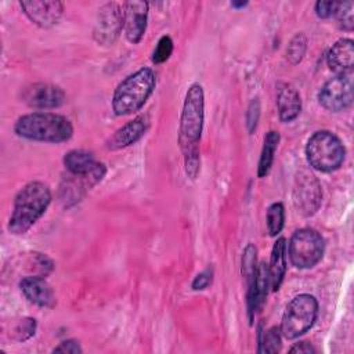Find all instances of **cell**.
I'll return each mask as SVG.
<instances>
[{
	"instance_id": "cell-20",
	"label": "cell",
	"mask_w": 354,
	"mask_h": 354,
	"mask_svg": "<svg viewBox=\"0 0 354 354\" xmlns=\"http://www.w3.org/2000/svg\"><path fill=\"white\" fill-rule=\"evenodd\" d=\"M278 144H279V133L275 130H270L264 137V142H263V148L259 159L257 176L260 178L266 177L270 173L274 163V155L277 152Z\"/></svg>"
},
{
	"instance_id": "cell-1",
	"label": "cell",
	"mask_w": 354,
	"mask_h": 354,
	"mask_svg": "<svg viewBox=\"0 0 354 354\" xmlns=\"http://www.w3.org/2000/svg\"><path fill=\"white\" fill-rule=\"evenodd\" d=\"M51 202V191L41 181H30L24 185L14 199L12 213L8 220V231L14 235L28 232L46 213Z\"/></svg>"
},
{
	"instance_id": "cell-14",
	"label": "cell",
	"mask_w": 354,
	"mask_h": 354,
	"mask_svg": "<svg viewBox=\"0 0 354 354\" xmlns=\"http://www.w3.org/2000/svg\"><path fill=\"white\" fill-rule=\"evenodd\" d=\"M149 120L147 115L136 116L133 120L127 122L124 126L118 129L106 141L108 149H122L129 145H133L137 142L148 130Z\"/></svg>"
},
{
	"instance_id": "cell-15",
	"label": "cell",
	"mask_w": 354,
	"mask_h": 354,
	"mask_svg": "<svg viewBox=\"0 0 354 354\" xmlns=\"http://www.w3.org/2000/svg\"><path fill=\"white\" fill-rule=\"evenodd\" d=\"M24 296L33 304L39 307L53 308L57 303L55 295L47 281L39 275H30L22 278L19 282Z\"/></svg>"
},
{
	"instance_id": "cell-25",
	"label": "cell",
	"mask_w": 354,
	"mask_h": 354,
	"mask_svg": "<svg viewBox=\"0 0 354 354\" xmlns=\"http://www.w3.org/2000/svg\"><path fill=\"white\" fill-rule=\"evenodd\" d=\"M281 348V330L274 326L268 332L263 333V339L259 347V353H277Z\"/></svg>"
},
{
	"instance_id": "cell-17",
	"label": "cell",
	"mask_w": 354,
	"mask_h": 354,
	"mask_svg": "<svg viewBox=\"0 0 354 354\" xmlns=\"http://www.w3.org/2000/svg\"><path fill=\"white\" fill-rule=\"evenodd\" d=\"M328 66L336 72H350L354 65V41L351 39H339L328 51Z\"/></svg>"
},
{
	"instance_id": "cell-29",
	"label": "cell",
	"mask_w": 354,
	"mask_h": 354,
	"mask_svg": "<svg viewBox=\"0 0 354 354\" xmlns=\"http://www.w3.org/2000/svg\"><path fill=\"white\" fill-rule=\"evenodd\" d=\"M36 330V321L32 318H25L19 322L15 333H17V339L18 340H26L30 336L35 335Z\"/></svg>"
},
{
	"instance_id": "cell-26",
	"label": "cell",
	"mask_w": 354,
	"mask_h": 354,
	"mask_svg": "<svg viewBox=\"0 0 354 354\" xmlns=\"http://www.w3.org/2000/svg\"><path fill=\"white\" fill-rule=\"evenodd\" d=\"M173 53V40L170 36L165 35L159 39L153 53H152V62L153 64H163L166 62Z\"/></svg>"
},
{
	"instance_id": "cell-34",
	"label": "cell",
	"mask_w": 354,
	"mask_h": 354,
	"mask_svg": "<svg viewBox=\"0 0 354 354\" xmlns=\"http://www.w3.org/2000/svg\"><path fill=\"white\" fill-rule=\"evenodd\" d=\"M245 6H248V3L246 1H232L231 3V7H235V8H241V7H245Z\"/></svg>"
},
{
	"instance_id": "cell-9",
	"label": "cell",
	"mask_w": 354,
	"mask_h": 354,
	"mask_svg": "<svg viewBox=\"0 0 354 354\" xmlns=\"http://www.w3.org/2000/svg\"><path fill=\"white\" fill-rule=\"evenodd\" d=\"M321 202L322 188L318 178L307 170L299 171L293 185V203L297 212L304 217H310L318 212Z\"/></svg>"
},
{
	"instance_id": "cell-3",
	"label": "cell",
	"mask_w": 354,
	"mask_h": 354,
	"mask_svg": "<svg viewBox=\"0 0 354 354\" xmlns=\"http://www.w3.org/2000/svg\"><path fill=\"white\" fill-rule=\"evenodd\" d=\"M156 84L155 73L151 68H140L124 77L115 88L112 109L118 116L131 115L140 111Z\"/></svg>"
},
{
	"instance_id": "cell-32",
	"label": "cell",
	"mask_w": 354,
	"mask_h": 354,
	"mask_svg": "<svg viewBox=\"0 0 354 354\" xmlns=\"http://www.w3.org/2000/svg\"><path fill=\"white\" fill-rule=\"evenodd\" d=\"M54 353H69V354H79L82 353V347L76 340H65L62 342L59 346H57L54 350Z\"/></svg>"
},
{
	"instance_id": "cell-33",
	"label": "cell",
	"mask_w": 354,
	"mask_h": 354,
	"mask_svg": "<svg viewBox=\"0 0 354 354\" xmlns=\"http://www.w3.org/2000/svg\"><path fill=\"white\" fill-rule=\"evenodd\" d=\"M289 353H303V354H310V353H315V348L307 343V342H300L296 343L293 347L289 348Z\"/></svg>"
},
{
	"instance_id": "cell-5",
	"label": "cell",
	"mask_w": 354,
	"mask_h": 354,
	"mask_svg": "<svg viewBox=\"0 0 354 354\" xmlns=\"http://www.w3.org/2000/svg\"><path fill=\"white\" fill-rule=\"evenodd\" d=\"M344 155L346 149L342 141L328 130L315 131L306 145L307 162L318 171L329 173L339 169L344 160Z\"/></svg>"
},
{
	"instance_id": "cell-22",
	"label": "cell",
	"mask_w": 354,
	"mask_h": 354,
	"mask_svg": "<svg viewBox=\"0 0 354 354\" xmlns=\"http://www.w3.org/2000/svg\"><path fill=\"white\" fill-rule=\"evenodd\" d=\"M256 253L257 250L253 243H248L242 252V275L246 279L248 288L252 286L256 275V268H257Z\"/></svg>"
},
{
	"instance_id": "cell-27",
	"label": "cell",
	"mask_w": 354,
	"mask_h": 354,
	"mask_svg": "<svg viewBox=\"0 0 354 354\" xmlns=\"http://www.w3.org/2000/svg\"><path fill=\"white\" fill-rule=\"evenodd\" d=\"M185 156V173L189 176V178H196L199 173V165H201V156H199V149L189 151L184 153Z\"/></svg>"
},
{
	"instance_id": "cell-21",
	"label": "cell",
	"mask_w": 354,
	"mask_h": 354,
	"mask_svg": "<svg viewBox=\"0 0 354 354\" xmlns=\"http://www.w3.org/2000/svg\"><path fill=\"white\" fill-rule=\"evenodd\" d=\"M267 230L271 236H277L285 224V207L281 202H275L267 209Z\"/></svg>"
},
{
	"instance_id": "cell-6",
	"label": "cell",
	"mask_w": 354,
	"mask_h": 354,
	"mask_svg": "<svg viewBox=\"0 0 354 354\" xmlns=\"http://www.w3.org/2000/svg\"><path fill=\"white\" fill-rule=\"evenodd\" d=\"M318 315V301L313 295L301 293L295 296L286 306L282 321L281 335L289 340L308 332L315 324Z\"/></svg>"
},
{
	"instance_id": "cell-31",
	"label": "cell",
	"mask_w": 354,
	"mask_h": 354,
	"mask_svg": "<svg viewBox=\"0 0 354 354\" xmlns=\"http://www.w3.org/2000/svg\"><path fill=\"white\" fill-rule=\"evenodd\" d=\"M335 7H336L335 1H317L315 14L319 18H329L335 12Z\"/></svg>"
},
{
	"instance_id": "cell-23",
	"label": "cell",
	"mask_w": 354,
	"mask_h": 354,
	"mask_svg": "<svg viewBox=\"0 0 354 354\" xmlns=\"http://www.w3.org/2000/svg\"><path fill=\"white\" fill-rule=\"evenodd\" d=\"M306 50H307V37L303 32H299L292 37V40L288 44V48H286L288 61L292 65L299 64L303 59Z\"/></svg>"
},
{
	"instance_id": "cell-19",
	"label": "cell",
	"mask_w": 354,
	"mask_h": 354,
	"mask_svg": "<svg viewBox=\"0 0 354 354\" xmlns=\"http://www.w3.org/2000/svg\"><path fill=\"white\" fill-rule=\"evenodd\" d=\"M97 163L94 155L83 149L69 151L64 156V165L71 174H86L91 171Z\"/></svg>"
},
{
	"instance_id": "cell-24",
	"label": "cell",
	"mask_w": 354,
	"mask_h": 354,
	"mask_svg": "<svg viewBox=\"0 0 354 354\" xmlns=\"http://www.w3.org/2000/svg\"><path fill=\"white\" fill-rule=\"evenodd\" d=\"M353 10H354V4L351 1L336 3L333 14H335L340 28L344 30H353V26H354V11Z\"/></svg>"
},
{
	"instance_id": "cell-8",
	"label": "cell",
	"mask_w": 354,
	"mask_h": 354,
	"mask_svg": "<svg viewBox=\"0 0 354 354\" xmlns=\"http://www.w3.org/2000/svg\"><path fill=\"white\" fill-rule=\"evenodd\" d=\"M318 101L330 112L347 109L353 102V72L337 73L335 77L329 79L321 87Z\"/></svg>"
},
{
	"instance_id": "cell-4",
	"label": "cell",
	"mask_w": 354,
	"mask_h": 354,
	"mask_svg": "<svg viewBox=\"0 0 354 354\" xmlns=\"http://www.w3.org/2000/svg\"><path fill=\"white\" fill-rule=\"evenodd\" d=\"M205 120V94L199 83H194L188 87L185 100L183 104V112L180 118L178 141L184 153L199 149L198 142L202 136Z\"/></svg>"
},
{
	"instance_id": "cell-28",
	"label": "cell",
	"mask_w": 354,
	"mask_h": 354,
	"mask_svg": "<svg viewBox=\"0 0 354 354\" xmlns=\"http://www.w3.org/2000/svg\"><path fill=\"white\" fill-rule=\"evenodd\" d=\"M259 118H260V102L257 98H254L249 104V108L246 112V124H248L249 133H253L256 130Z\"/></svg>"
},
{
	"instance_id": "cell-11",
	"label": "cell",
	"mask_w": 354,
	"mask_h": 354,
	"mask_svg": "<svg viewBox=\"0 0 354 354\" xmlns=\"http://www.w3.org/2000/svg\"><path fill=\"white\" fill-rule=\"evenodd\" d=\"M24 14L40 28H51L58 24L64 12V4L61 1H44V0H30L19 1Z\"/></svg>"
},
{
	"instance_id": "cell-12",
	"label": "cell",
	"mask_w": 354,
	"mask_h": 354,
	"mask_svg": "<svg viewBox=\"0 0 354 354\" xmlns=\"http://www.w3.org/2000/svg\"><path fill=\"white\" fill-rule=\"evenodd\" d=\"M22 100L32 108L53 109L64 104L65 93L59 86L50 83H35L24 90Z\"/></svg>"
},
{
	"instance_id": "cell-18",
	"label": "cell",
	"mask_w": 354,
	"mask_h": 354,
	"mask_svg": "<svg viewBox=\"0 0 354 354\" xmlns=\"http://www.w3.org/2000/svg\"><path fill=\"white\" fill-rule=\"evenodd\" d=\"M270 285L272 290H278L286 272V239L278 238L271 250V259L268 264Z\"/></svg>"
},
{
	"instance_id": "cell-16",
	"label": "cell",
	"mask_w": 354,
	"mask_h": 354,
	"mask_svg": "<svg viewBox=\"0 0 354 354\" xmlns=\"http://www.w3.org/2000/svg\"><path fill=\"white\" fill-rule=\"evenodd\" d=\"M277 106L282 122H292L299 116L301 98L293 84L286 82H279L277 84Z\"/></svg>"
},
{
	"instance_id": "cell-2",
	"label": "cell",
	"mask_w": 354,
	"mask_h": 354,
	"mask_svg": "<svg viewBox=\"0 0 354 354\" xmlns=\"http://www.w3.org/2000/svg\"><path fill=\"white\" fill-rule=\"evenodd\" d=\"M14 131L18 137L41 141V142H64L73 136V126L68 118L54 112H32L21 116Z\"/></svg>"
},
{
	"instance_id": "cell-30",
	"label": "cell",
	"mask_w": 354,
	"mask_h": 354,
	"mask_svg": "<svg viewBox=\"0 0 354 354\" xmlns=\"http://www.w3.org/2000/svg\"><path fill=\"white\" fill-rule=\"evenodd\" d=\"M210 282H212V270L207 268V270L199 272V274L194 278L191 286H192L194 290H203V289H206V288L209 286Z\"/></svg>"
},
{
	"instance_id": "cell-7",
	"label": "cell",
	"mask_w": 354,
	"mask_h": 354,
	"mask_svg": "<svg viewBox=\"0 0 354 354\" xmlns=\"http://www.w3.org/2000/svg\"><path fill=\"white\" fill-rule=\"evenodd\" d=\"M325 242L321 234L313 228H300L289 239L288 254L296 268H311L324 256Z\"/></svg>"
},
{
	"instance_id": "cell-13",
	"label": "cell",
	"mask_w": 354,
	"mask_h": 354,
	"mask_svg": "<svg viewBox=\"0 0 354 354\" xmlns=\"http://www.w3.org/2000/svg\"><path fill=\"white\" fill-rule=\"evenodd\" d=\"M148 7L147 1L131 0L123 3V18H124V33L130 43L137 44L141 41L148 19Z\"/></svg>"
},
{
	"instance_id": "cell-10",
	"label": "cell",
	"mask_w": 354,
	"mask_h": 354,
	"mask_svg": "<svg viewBox=\"0 0 354 354\" xmlns=\"http://www.w3.org/2000/svg\"><path fill=\"white\" fill-rule=\"evenodd\" d=\"M98 11L94 26V39L104 46L113 44L124 26L123 8L118 3L111 1L104 4Z\"/></svg>"
}]
</instances>
